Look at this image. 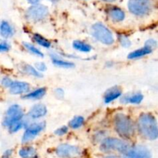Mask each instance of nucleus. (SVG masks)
Segmentation results:
<instances>
[{
	"label": "nucleus",
	"mask_w": 158,
	"mask_h": 158,
	"mask_svg": "<svg viewBox=\"0 0 158 158\" xmlns=\"http://www.w3.org/2000/svg\"><path fill=\"white\" fill-rule=\"evenodd\" d=\"M84 123V118L83 117H76L69 122V127L73 129H77L80 127Z\"/></svg>",
	"instance_id": "b1692460"
},
{
	"label": "nucleus",
	"mask_w": 158,
	"mask_h": 158,
	"mask_svg": "<svg viewBox=\"0 0 158 158\" xmlns=\"http://www.w3.org/2000/svg\"><path fill=\"white\" fill-rule=\"evenodd\" d=\"M28 2H29V3H31V4H36L37 2H39V1L40 0H27Z\"/></svg>",
	"instance_id": "72a5a7b5"
},
{
	"label": "nucleus",
	"mask_w": 158,
	"mask_h": 158,
	"mask_svg": "<svg viewBox=\"0 0 158 158\" xmlns=\"http://www.w3.org/2000/svg\"><path fill=\"white\" fill-rule=\"evenodd\" d=\"M12 80L11 79L8 78V77H5V78H3L2 80V85L6 86V87H9L11 86V84H12Z\"/></svg>",
	"instance_id": "c756f323"
},
{
	"label": "nucleus",
	"mask_w": 158,
	"mask_h": 158,
	"mask_svg": "<svg viewBox=\"0 0 158 158\" xmlns=\"http://www.w3.org/2000/svg\"><path fill=\"white\" fill-rule=\"evenodd\" d=\"M29 84L26 82L12 81L9 86V92L12 94H22L29 91Z\"/></svg>",
	"instance_id": "9b49d317"
},
{
	"label": "nucleus",
	"mask_w": 158,
	"mask_h": 158,
	"mask_svg": "<svg viewBox=\"0 0 158 158\" xmlns=\"http://www.w3.org/2000/svg\"><path fill=\"white\" fill-rule=\"evenodd\" d=\"M9 49H10V46L9 43H6V42L0 43V52H6V51L9 50Z\"/></svg>",
	"instance_id": "c85d7f7f"
},
{
	"label": "nucleus",
	"mask_w": 158,
	"mask_h": 158,
	"mask_svg": "<svg viewBox=\"0 0 158 158\" xmlns=\"http://www.w3.org/2000/svg\"><path fill=\"white\" fill-rule=\"evenodd\" d=\"M106 158H118L117 157H115V156H108Z\"/></svg>",
	"instance_id": "c9c22d12"
},
{
	"label": "nucleus",
	"mask_w": 158,
	"mask_h": 158,
	"mask_svg": "<svg viewBox=\"0 0 158 158\" xmlns=\"http://www.w3.org/2000/svg\"><path fill=\"white\" fill-rule=\"evenodd\" d=\"M14 29L8 22L2 21L0 23V35L4 38H10L13 35Z\"/></svg>",
	"instance_id": "2eb2a0df"
},
{
	"label": "nucleus",
	"mask_w": 158,
	"mask_h": 158,
	"mask_svg": "<svg viewBox=\"0 0 158 158\" xmlns=\"http://www.w3.org/2000/svg\"><path fill=\"white\" fill-rule=\"evenodd\" d=\"M68 131L67 127H62L59 128L55 131V134L58 136H63L66 134Z\"/></svg>",
	"instance_id": "cd10ccee"
},
{
	"label": "nucleus",
	"mask_w": 158,
	"mask_h": 158,
	"mask_svg": "<svg viewBox=\"0 0 158 158\" xmlns=\"http://www.w3.org/2000/svg\"><path fill=\"white\" fill-rule=\"evenodd\" d=\"M56 154L62 158H75L81 154V150L73 145L61 144L56 148Z\"/></svg>",
	"instance_id": "6e6552de"
},
{
	"label": "nucleus",
	"mask_w": 158,
	"mask_h": 158,
	"mask_svg": "<svg viewBox=\"0 0 158 158\" xmlns=\"http://www.w3.org/2000/svg\"><path fill=\"white\" fill-rule=\"evenodd\" d=\"M108 15L110 18L116 23H119L124 19L125 13L121 9L117 7H112L108 11Z\"/></svg>",
	"instance_id": "4468645a"
},
{
	"label": "nucleus",
	"mask_w": 158,
	"mask_h": 158,
	"mask_svg": "<svg viewBox=\"0 0 158 158\" xmlns=\"http://www.w3.org/2000/svg\"><path fill=\"white\" fill-rule=\"evenodd\" d=\"M138 129L145 138L151 140L157 138V123L152 114H143L140 116L138 119Z\"/></svg>",
	"instance_id": "f257e3e1"
},
{
	"label": "nucleus",
	"mask_w": 158,
	"mask_h": 158,
	"mask_svg": "<svg viewBox=\"0 0 158 158\" xmlns=\"http://www.w3.org/2000/svg\"><path fill=\"white\" fill-rule=\"evenodd\" d=\"M33 40L38 43L40 46H43L45 48H49L51 46L50 42L48 40H46V38L43 36V35H40V34H34L33 35Z\"/></svg>",
	"instance_id": "412c9836"
},
{
	"label": "nucleus",
	"mask_w": 158,
	"mask_h": 158,
	"mask_svg": "<svg viewBox=\"0 0 158 158\" xmlns=\"http://www.w3.org/2000/svg\"><path fill=\"white\" fill-rule=\"evenodd\" d=\"M151 52H152V49H151V48L148 47V46H145L144 47L141 48V49H137V50L131 52V53L128 55V58L131 59V60L140 58V57L143 56H146L148 55V54H150Z\"/></svg>",
	"instance_id": "f3484780"
},
{
	"label": "nucleus",
	"mask_w": 158,
	"mask_h": 158,
	"mask_svg": "<svg viewBox=\"0 0 158 158\" xmlns=\"http://www.w3.org/2000/svg\"><path fill=\"white\" fill-rule=\"evenodd\" d=\"M143 99V96L140 93L132 94V95L125 96L122 98L121 101L123 103H133V104H139L141 103Z\"/></svg>",
	"instance_id": "dca6fc26"
},
{
	"label": "nucleus",
	"mask_w": 158,
	"mask_h": 158,
	"mask_svg": "<svg viewBox=\"0 0 158 158\" xmlns=\"http://www.w3.org/2000/svg\"><path fill=\"white\" fill-rule=\"evenodd\" d=\"M145 46H148V47H150L151 49H154V48H155L156 46H157V42L155 41V40H148V41H147V43H145Z\"/></svg>",
	"instance_id": "7c9ffc66"
},
{
	"label": "nucleus",
	"mask_w": 158,
	"mask_h": 158,
	"mask_svg": "<svg viewBox=\"0 0 158 158\" xmlns=\"http://www.w3.org/2000/svg\"><path fill=\"white\" fill-rule=\"evenodd\" d=\"M49 1H51V2H58V1H60V0H49Z\"/></svg>",
	"instance_id": "e433bc0d"
},
{
	"label": "nucleus",
	"mask_w": 158,
	"mask_h": 158,
	"mask_svg": "<svg viewBox=\"0 0 158 158\" xmlns=\"http://www.w3.org/2000/svg\"><path fill=\"white\" fill-rule=\"evenodd\" d=\"M93 35L100 43L105 45H112L114 38L111 31L102 23H95L92 26Z\"/></svg>",
	"instance_id": "20e7f679"
},
{
	"label": "nucleus",
	"mask_w": 158,
	"mask_h": 158,
	"mask_svg": "<svg viewBox=\"0 0 158 158\" xmlns=\"http://www.w3.org/2000/svg\"><path fill=\"white\" fill-rule=\"evenodd\" d=\"M24 71L26 73L33 76V77H42V74L40 73H39L33 66H30V65H26L24 66Z\"/></svg>",
	"instance_id": "a878e982"
},
{
	"label": "nucleus",
	"mask_w": 158,
	"mask_h": 158,
	"mask_svg": "<svg viewBox=\"0 0 158 158\" xmlns=\"http://www.w3.org/2000/svg\"><path fill=\"white\" fill-rule=\"evenodd\" d=\"M45 127H46V123L45 122L35 123L29 125L26 128V131H25L24 134H23V138H22L23 143H27V142L31 141L32 139L35 138L40 132H42L44 130Z\"/></svg>",
	"instance_id": "1a4fd4ad"
},
{
	"label": "nucleus",
	"mask_w": 158,
	"mask_h": 158,
	"mask_svg": "<svg viewBox=\"0 0 158 158\" xmlns=\"http://www.w3.org/2000/svg\"><path fill=\"white\" fill-rule=\"evenodd\" d=\"M24 126V122L23 120H18V121L13 122V123H11L8 127H9V132L11 133H15L17 131H19L21 128H23V127Z\"/></svg>",
	"instance_id": "393cba45"
},
{
	"label": "nucleus",
	"mask_w": 158,
	"mask_h": 158,
	"mask_svg": "<svg viewBox=\"0 0 158 158\" xmlns=\"http://www.w3.org/2000/svg\"><path fill=\"white\" fill-rule=\"evenodd\" d=\"M46 88H39V89H35V90L32 91V92L27 94L26 96L23 97V98L30 99V100H37V99L42 98V97L46 94Z\"/></svg>",
	"instance_id": "6ab92c4d"
},
{
	"label": "nucleus",
	"mask_w": 158,
	"mask_h": 158,
	"mask_svg": "<svg viewBox=\"0 0 158 158\" xmlns=\"http://www.w3.org/2000/svg\"><path fill=\"white\" fill-rule=\"evenodd\" d=\"M120 43H121V45L123 46V47H128V46H131V41H130L129 39H128L127 36H124V35H120Z\"/></svg>",
	"instance_id": "bb28decb"
},
{
	"label": "nucleus",
	"mask_w": 158,
	"mask_h": 158,
	"mask_svg": "<svg viewBox=\"0 0 158 158\" xmlns=\"http://www.w3.org/2000/svg\"><path fill=\"white\" fill-rule=\"evenodd\" d=\"M102 1L106 2H114L115 0H102Z\"/></svg>",
	"instance_id": "f704fd0d"
},
{
	"label": "nucleus",
	"mask_w": 158,
	"mask_h": 158,
	"mask_svg": "<svg viewBox=\"0 0 158 158\" xmlns=\"http://www.w3.org/2000/svg\"><path fill=\"white\" fill-rule=\"evenodd\" d=\"M47 113V108L43 104H35L31 108L29 117L32 119H39L44 117Z\"/></svg>",
	"instance_id": "f8f14e48"
},
{
	"label": "nucleus",
	"mask_w": 158,
	"mask_h": 158,
	"mask_svg": "<svg viewBox=\"0 0 158 158\" xmlns=\"http://www.w3.org/2000/svg\"><path fill=\"white\" fill-rule=\"evenodd\" d=\"M52 63L55 65H56L57 66L63 68H71L74 66V64L73 63L65 61V60H61V59L57 58V57H52Z\"/></svg>",
	"instance_id": "4be33fe9"
},
{
	"label": "nucleus",
	"mask_w": 158,
	"mask_h": 158,
	"mask_svg": "<svg viewBox=\"0 0 158 158\" xmlns=\"http://www.w3.org/2000/svg\"><path fill=\"white\" fill-rule=\"evenodd\" d=\"M121 89L118 86H114L108 89L107 92L104 95V102L106 103H110V102L114 101V100L117 99L121 96Z\"/></svg>",
	"instance_id": "ddd939ff"
},
{
	"label": "nucleus",
	"mask_w": 158,
	"mask_h": 158,
	"mask_svg": "<svg viewBox=\"0 0 158 158\" xmlns=\"http://www.w3.org/2000/svg\"><path fill=\"white\" fill-rule=\"evenodd\" d=\"M20 157L23 158H36L37 153L35 148L32 147H25L20 149L19 152Z\"/></svg>",
	"instance_id": "a211bd4d"
},
{
	"label": "nucleus",
	"mask_w": 158,
	"mask_h": 158,
	"mask_svg": "<svg viewBox=\"0 0 158 158\" xmlns=\"http://www.w3.org/2000/svg\"><path fill=\"white\" fill-rule=\"evenodd\" d=\"M23 46H25V48H26L28 51H29V52H30L31 53L33 54V55H35L37 56H40V57L43 56V52H42L40 49H37L36 47H35L33 45L28 43H23Z\"/></svg>",
	"instance_id": "5701e85b"
},
{
	"label": "nucleus",
	"mask_w": 158,
	"mask_h": 158,
	"mask_svg": "<svg viewBox=\"0 0 158 158\" xmlns=\"http://www.w3.org/2000/svg\"><path fill=\"white\" fill-rule=\"evenodd\" d=\"M73 47L77 50L80 51V52H87L91 50V46L89 44H87V43H84L83 41H79V40L75 41L73 43Z\"/></svg>",
	"instance_id": "aec40b11"
},
{
	"label": "nucleus",
	"mask_w": 158,
	"mask_h": 158,
	"mask_svg": "<svg viewBox=\"0 0 158 158\" xmlns=\"http://www.w3.org/2000/svg\"><path fill=\"white\" fill-rule=\"evenodd\" d=\"M128 9L130 12L137 16H146L153 9L151 0H129Z\"/></svg>",
	"instance_id": "7ed1b4c3"
},
{
	"label": "nucleus",
	"mask_w": 158,
	"mask_h": 158,
	"mask_svg": "<svg viewBox=\"0 0 158 158\" xmlns=\"http://www.w3.org/2000/svg\"><path fill=\"white\" fill-rule=\"evenodd\" d=\"M23 117V111L19 105H12L6 111V117L3 120V125L9 127L12 123L21 120Z\"/></svg>",
	"instance_id": "0eeeda50"
},
{
	"label": "nucleus",
	"mask_w": 158,
	"mask_h": 158,
	"mask_svg": "<svg viewBox=\"0 0 158 158\" xmlns=\"http://www.w3.org/2000/svg\"><path fill=\"white\" fill-rule=\"evenodd\" d=\"M123 158H151V153L146 147L135 146L124 153Z\"/></svg>",
	"instance_id": "9d476101"
},
{
	"label": "nucleus",
	"mask_w": 158,
	"mask_h": 158,
	"mask_svg": "<svg viewBox=\"0 0 158 158\" xmlns=\"http://www.w3.org/2000/svg\"><path fill=\"white\" fill-rule=\"evenodd\" d=\"M49 14V9L43 5L34 4L26 11V17L32 22H39L46 18Z\"/></svg>",
	"instance_id": "423d86ee"
},
{
	"label": "nucleus",
	"mask_w": 158,
	"mask_h": 158,
	"mask_svg": "<svg viewBox=\"0 0 158 158\" xmlns=\"http://www.w3.org/2000/svg\"><path fill=\"white\" fill-rule=\"evenodd\" d=\"M35 68L37 69H39V71H41V72H43V71H45L46 69V65L43 63H41V62L35 63Z\"/></svg>",
	"instance_id": "2f4dec72"
},
{
	"label": "nucleus",
	"mask_w": 158,
	"mask_h": 158,
	"mask_svg": "<svg viewBox=\"0 0 158 158\" xmlns=\"http://www.w3.org/2000/svg\"><path fill=\"white\" fill-rule=\"evenodd\" d=\"M101 151L104 152L110 151H117L124 154L128 149L129 146L126 142L117 138H106L103 140L100 146Z\"/></svg>",
	"instance_id": "39448f33"
},
{
	"label": "nucleus",
	"mask_w": 158,
	"mask_h": 158,
	"mask_svg": "<svg viewBox=\"0 0 158 158\" xmlns=\"http://www.w3.org/2000/svg\"><path fill=\"white\" fill-rule=\"evenodd\" d=\"M60 94H64L63 91V89H57L56 90V97H63L61 95H60Z\"/></svg>",
	"instance_id": "473e14b6"
},
{
	"label": "nucleus",
	"mask_w": 158,
	"mask_h": 158,
	"mask_svg": "<svg viewBox=\"0 0 158 158\" xmlns=\"http://www.w3.org/2000/svg\"><path fill=\"white\" fill-rule=\"evenodd\" d=\"M114 123L116 131L122 137L129 139L134 135V124L128 116L123 114H116L114 118Z\"/></svg>",
	"instance_id": "f03ea898"
}]
</instances>
